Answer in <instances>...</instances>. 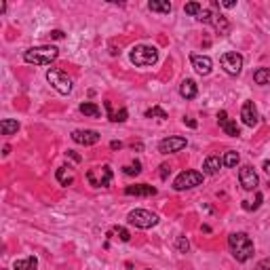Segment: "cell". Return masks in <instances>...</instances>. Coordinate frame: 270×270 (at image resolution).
I'll list each match as a JSON object with an SVG mask.
<instances>
[{
  "mask_svg": "<svg viewBox=\"0 0 270 270\" xmlns=\"http://www.w3.org/2000/svg\"><path fill=\"white\" fill-rule=\"evenodd\" d=\"M228 247H230V253L236 262H247L253 258V241L249 239L247 232H232L228 236Z\"/></svg>",
  "mask_w": 270,
  "mask_h": 270,
  "instance_id": "6da1fadb",
  "label": "cell"
},
{
  "mask_svg": "<svg viewBox=\"0 0 270 270\" xmlns=\"http://www.w3.org/2000/svg\"><path fill=\"white\" fill-rule=\"evenodd\" d=\"M224 167H228V169H234L236 165H239V161H241V156H239V152H234V150H228V152L224 154Z\"/></svg>",
  "mask_w": 270,
  "mask_h": 270,
  "instance_id": "484cf974",
  "label": "cell"
},
{
  "mask_svg": "<svg viewBox=\"0 0 270 270\" xmlns=\"http://www.w3.org/2000/svg\"><path fill=\"white\" fill-rule=\"evenodd\" d=\"M188 146V139L186 137H178V135H169L165 137L161 144H158V152L161 154H173V152H180Z\"/></svg>",
  "mask_w": 270,
  "mask_h": 270,
  "instance_id": "9c48e42d",
  "label": "cell"
},
{
  "mask_svg": "<svg viewBox=\"0 0 270 270\" xmlns=\"http://www.w3.org/2000/svg\"><path fill=\"white\" fill-rule=\"evenodd\" d=\"M87 181L93 188H106L112 181V167L110 165H101V167H93L87 171Z\"/></svg>",
  "mask_w": 270,
  "mask_h": 270,
  "instance_id": "8992f818",
  "label": "cell"
},
{
  "mask_svg": "<svg viewBox=\"0 0 270 270\" xmlns=\"http://www.w3.org/2000/svg\"><path fill=\"white\" fill-rule=\"evenodd\" d=\"M2 154H4V156H9V154H11V146H4V150H2Z\"/></svg>",
  "mask_w": 270,
  "mask_h": 270,
  "instance_id": "b9f144b4",
  "label": "cell"
},
{
  "mask_svg": "<svg viewBox=\"0 0 270 270\" xmlns=\"http://www.w3.org/2000/svg\"><path fill=\"white\" fill-rule=\"evenodd\" d=\"M184 125H188V127H192V129H196V121H192V118H188V116H184Z\"/></svg>",
  "mask_w": 270,
  "mask_h": 270,
  "instance_id": "f35d334b",
  "label": "cell"
},
{
  "mask_svg": "<svg viewBox=\"0 0 270 270\" xmlns=\"http://www.w3.org/2000/svg\"><path fill=\"white\" fill-rule=\"evenodd\" d=\"M68 169H70V167H59L57 173H55V176H57V181H59L61 186H70L74 181V176Z\"/></svg>",
  "mask_w": 270,
  "mask_h": 270,
  "instance_id": "603a6c76",
  "label": "cell"
},
{
  "mask_svg": "<svg viewBox=\"0 0 270 270\" xmlns=\"http://www.w3.org/2000/svg\"><path fill=\"white\" fill-rule=\"evenodd\" d=\"M196 93H198V87H196V83L192 81V78L181 81V85H180V95H181V97H184V99H194Z\"/></svg>",
  "mask_w": 270,
  "mask_h": 270,
  "instance_id": "e0dca14e",
  "label": "cell"
},
{
  "mask_svg": "<svg viewBox=\"0 0 270 270\" xmlns=\"http://www.w3.org/2000/svg\"><path fill=\"white\" fill-rule=\"evenodd\" d=\"M203 184V173L198 171H192V169H186L181 171L180 176L176 178V181H173V188L178 190V192H181V190H190V188H196Z\"/></svg>",
  "mask_w": 270,
  "mask_h": 270,
  "instance_id": "52a82bcc",
  "label": "cell"
},
{
  "mask_svg": "<svg viewBox=\"0 0 270 270\" xmlns=\"http://www.w3.org/2000/svg\"><path fill=\"white\" fill-rule=\"evenodd\" d=\"M13 268L15 270H36L38 268V260L34 256H28V258H23V260H15Z\"/></svg>",
  "mask_w": 270,
  "mask_h": 270,
  "instance_id": "d6986e66",
  "label": "cell"
},
{
  "mask_svg": "<svg viewBox=\"0 0 270 270\" xmlns=\"http://www.w3.org/2000/svg\"><path fill=\"white\" fill-rule=\"evenodd\" d=\"M190 61H192V68L196 70L201 76H207L211 74V70H213V61L211 57H207V55H190Z\"/></svg>",
  "mask_w": 270,
  "mask_h": 270,
  "instance_id": "4fadbf2b",
  "label": "cell"
},
{
  "mask_svg": "<svg viewBox=\"0 0 270 270\" xmlns=\"http://www.w3.org/2000/svg\"><path fill=\"white\" fill-rule=\"evenodd\" d=\"M110 148H112V150H121V148H123V141H112V144H110Z\"/></svg>",
  "mask_w": 270,
  "mask_h": 270,
  "instance_id": "ab89813d",
  "label": "cell"
},
{
  "mask_svg": "<svg viewBox=\"0 0 270 270\" xmlns=\"http://www.w3.org/2000/svg\"><path fill=\"white\" fill-rule=\"evenodd\" d=\"M129 59L133 66H137V68L154 66L158 61V49L156 46H150V45H135L129 53Z\"/></svg>",
  "mask_w": 270,
  "mask_h": 270,
  "instance_id": "3957f363",
  "label": "cell"
},
{
  "mask_svg": "<svg viewBox=\"0 0 270 270\" xmlns=\"http://www.w3.org/2000/svg\"><path fill=\"white\" fill-rule=\"evenodd\" d=\"M176 247H178V251H180V253H188V249H190V243H188L186 236H178Z\"/></svg>",
  "mask_w": 270,
  "mask_h": 270,
  "instance_id": "d6a6232c",
  "label": "cell"
},
{
  "mask_svg": "<svg viewBox=\"0 0 270 270\" xmlns=\"http://www.w3.org/2000/svg\"><path fill=\"white\" fill-rule=\"evenodd\" d=\"M148 9L152 13H171V2H163V0H150Z\"/></svg>",
  "mask_w": 270,
  "mask_h": 270,
  "instance_id": "cb8c5ba5",
  "label": "cell"
},
{
  "mask_svg": "<svg viewBox=\"0 0 270 270\" xmlns=\"http://www.w3.org/2000/svg\"><path fill=\"white\" fill-rule=\"evenodd\" d=\"M256 270H270V258H266V260H262L260 264L256 266Z\"/></svg>",
  "mask_w": 270,
  "mask_h": 270,
  "instance_id": "e575fe53",
  "label": "cell"
},
{
  "mask_svg": "<svg viewBox=\"0 0 270 270\" xmlns=\"http://www.w3.org/2000/svg\"><path fill=\"white\" fill-rule=\"evenodd\" d=\"M72 139L76 141V144H81V146H95L101 139V135L95 129H76L72 133Z\"/></svg>",
  "mask_w": 270,
  "mask_h": 270,
  "instance_id": "8fae6325",
  "label": "cell"
},
{
  "mask_svg": "<svg viewBox=\"0 0 270 270\" xmlns=\"http://www.w3.org/2000/svg\"><path fill=\"white\" fill-rule=\"evenodd\" d=\"M220 6H224V9H232V6H236L234 0H224V2H220Z\"/></svg>",
  "mask_w": 270,
  "mask_h": 270,
  "instance_id": "74e56055",
  "label": "cell"
},
{
  "mask_svg": "<svg viewBox=\"0 0 270 270\" xmlns=\"http://www.w3.org/2000/svg\"><path fill=\"white\" fill-rule=\"evenodd\" d=\"M262 167H264V171L270 176V161H264V165H262Z\"/></svg>",
  "mask_w": 270,
  "mask_h": 270,
  "instance_id": "60d3db41",
  "label": "cell"
},
{
  "mask_svg": "<svg viewBox=\"0 0 270 270\" xmlns=\"http://www.w3.org/2000/svg\"><path fill=\"white\" fill-rule=\"evenodd\" d=\"M127 222L135 228H141V230H148V228H154L158 224V216L148 209H133L129 216H127Z\"/></svg>",
  "mask_w": 270,
  "mask_h": 270,
  "instance_id": "5b68a950",
  "label": "cell"
},
{
  "mask_svg": "<svg viewBox=\"0 0 270 270\" xmlns=\"http://www.w3.org/2000/svg\"><path fill=\"white\" fill-rule=\"evenodd\" d=\"M106 112H108V118H110V121H112V123H125L127 121V110L123 108V110H118V112H114V110H112V104H110V101H106Z\"/></svg>",
  "mask_w": 270,
  "mask_h": 270,
  "instance_id": "ffe728a7",
  "label": "cell"
},
{
  "mask_svg": "<svg viewBox=\"0 0 270 270\" xmlns=\"http://www.w3.org/2000/svg\"><path fill=\"white\" fill-rule=\"evenodd\" d=\"M78 110H81L85 116H91V118H99V114H101L99 106L91 104V101H85V104H81V108H78Z\"/></svg>",
  "mask_w": 270,
  "mask_h": 270,
  "instance_id": "d4e9b609",
  "label": "cell"
},
{
  "mask_svg": "<svg viewBox=\"0 0 270 270\" xmlns=\"http://www.w3.org/2000/svg\"><path fill=\"white\" fill-rule=\"evenodd\" d=\"M49 36L53 38V41H61V38H63V32H61V30H53Z\"/></svg>",
  "mask_w": 270,
  "mask_h": 270,
  "instance_id": "d590c367",
  "label": "cell"
},
{
  "mask_svg": "<svg viewBox=\"0 0 270 270\" xmlns=\"http://www.w3.org/2000/svg\"><path fill=\"white\" fill-rule=\"evenodd\" d=\"M262 201H264V196H262V192H258V194H256V203L251 205L249 201H245V203H243V209H247V211H253V209H258L260 205H262Z\"/></svg>",
  "mask_w": 270,
  "mask_h": 270,
  "instance_id": "1f68e13d",
  "label": "cell"
},
{
  "mask_svg": "<svg viewBox=\"0 0 270 270\" xmlns=\"http://www.w3.org/2000/svg\"><path fill=\"white\" fill-rule=\"evenodd\" d=\"M123 173H125V176H139V173H141V163L139 161H131L129 165L123 167Z\"/></svg>",
  "mask_w": 270,
  "mask_h": 270,
  "instance_id": "4316f807",
  "label": "cell"
},
{
  "mask_svg": "<svg viewBox=\"0 0 270 270\" xmlns=\"http://www.w3.org/2000/svg\"><path fill=\"white\" fill-rule=\"evenodd\" d=\"M46 81H49V85H51L59 95H70V93H72V78H70V76L63 72V70H59V68L46 70Z\"/></svg>",
  "mask_w": 270,
  "mask_h": 270,
  "instance_id": "277c9868",
  "label": "cell"
},
{
  "mask_svg": "<svg viewBox=\"0 0 270 270\" xmlns=\"http://www.w3.org/2000/svg\"><path fill=\"white\" fill-rule=\"evenodd\" d=\"M184 11H186L188 15H194V17H198V13L203 11V4H198V2H188V4L184 6Z\"/></svg>",
  "mask_w": 270,
  "mask_h": 270,
  "instance_id": "f546056e",
  "label": "cell"
},
{
  "mask_svg": "<svg viewBox=\"0 0 270 270\" xmlns=\"http://www.w3.org/2000/svg\"><path fill=\"white\" fill-rule=\"evenodd\" d=\"M125 194L127 196H154L156 194V188L154 186H148V184H135V186H127L125 188Z\"/></svg>",
  "mask_w": 270,
  "mask_h": 270,
  "instance_id": "9a60e30c",
  "label": "cell"
},
{
  "mask_svg": "<svg viewBox=\"0 0 270 270\" xmlns=\"http://www.w3.org/2000/svg\"><path fill=\"white\" fill-rule=\"evenodd\" d=\"M253 81H256V85H262V87L270 85V68H258L253 72Z\"/></svg>",
  "mask_w": 270,
  "mask_h": 270,
  "instance_id": "7402d4cb",
  "label": "cell"
},
{
  "mask_svg": "<svg viewBox=\"0 0 270 270\" xmlns=\"http://www.w3.org/2000/svg\"><path fill=\"white\" fill-rule=\"evenodd\" d=\"M19 131V123L13 121V118H4L2 123H0V133L2 135H13Z\"/></svg>",
  "mask_w": 270,
  "mask_h": 270,
  "instance_id": "44dd1931",
  "label": "cell"
},
{
  "mask_svg": "<svg viewBox=\"0 0 270 270\" xmlns=\"http://www.w3.org/2000/svg\"><path fill=\"white\" fill-rule=\"evenodd\" d=\"M239 181H241V186L245 190H256L258 184H260V178H258V173H256V169H253L251 165H245V167H241V171H239Z\"/></svg>",
  "mask_w": 270,
  "mask_h": 270,
  "instance_id": "30bf717a",
  "label": "cell"
},
{
  "mask_svg": "<svg viewBox=\"0 0 270 270\" xmlns=\"http://www.w3.org/2000/svg\"><path fill=\"white\" fill-rule=\"evenodd\" d=\"M213 15H216V13H213L211 9H203L201 13H198V21H201V23H211L213 21Z\"/></svg>",
  "mask_w": 270,
  "mask_h": 270,
  "instance_id": "4dcf8cb0",
  "label": "cell"
},
{
  "mask_svg": "<svg viewBox=\"0 0 270 270\" xmlns=\"http://www.w3.org/2000/svg\"><path fill=\"white\" fill-rule=\"evenodd\" d=\"M222 167H224V161L220 156H207L203 163V173L205 176H216V173H220Z\"/></svg>",
  "mask_w": 270,
  "mask_h": 270,
  "instance_id": "2e32d148",
  "label": "cell"
},
{
  "mask_svg": "<svg viewBox=\"0 0 270 270\" xmlns=\"http://www.w3.org/2000/svg\"><path fill=\"white\" fill-rule=\"evenodd\" d=\"M220 63H222V68H224V72L228 76H239L241 70H243V55L236 53V51L224 53L220 57Z\"/></svg>",
  "mask_w": 270,
  "mask_h": 270,
  "instance_id": "ba28073f",
  "label": "cell"
},
{
  "mask_svg": "<svg viewBox=\"0 0 270 270\" xmlns=\"http://www.w3.org/2000/svg\"><path fill=\"white\" fill-rule=\"evenodd\" d=\"M146 118H161V121H165V118H169V116H167V112L161 106H152L150 110H146Z\"/></svg>",
  "mask_w": 270,
  "mask_h": 270,
  "instance_id": "83f0119b",
  "label": "cell"
},
{
  "mask_svg": "<svg viewBox=\"0 0 270 270\" xmlns=\"http://www.w3.org/2000/svg\"><path fill=\"white\" fill-rule=\"evenodd\" d=\"M211 26L216 28L218 32H220V36H226L228 32H230V21L224 17L222 13H216L213 15V21H211Z\"/></svg>",
  "mask_w": 270,
  "mask_h": 270,
  "instance_id": "ac0fdd59",
  "label": "cell"
},
{
  "mask_svg": "<svg viewBox=\"0 0 270 270\" xmlns=\"http://www.w3.org/2000/svg\"><path fill=\"white\" fill-rule=\"evenodd\" d=\"M66 156H70V158H72V161H74V163H81V161H83V158H81V156H78V154L74 152V150H68V152H66Z\"/></svg>",
  "mask_w": 270,
  "mask_h": 270,
  "instance_id": "8d00e7d4",
  "label": "cell"
},
{
  "mask_svg": "<svg viewBox=\"0 0 270 270\" xmlns=\"http://www.w3.org/2000/svg\"><path fill=\"white\" fill-rule=\"evenodd\" d=\"M218 123L222 127V131H224L226 135H230V137H239V135H241V129L236 127L234 121H230V118H228L226 110H222V112L218 114Z\"/></svg>",
  "mask_w": 270,
  "mask_h": 270,
  "instance_id": "5bb4252c",
  "label": "cell"
},
{
  "mask_svg": "<svg viewBox=\"0 0 270 270\" xmlns=\"http://www.w3.org/2000/svg\"><path fill=\"white\" fill-rule=\"evenodd\" d=\"M169 173H171V167L169 165H161V180H167V178H169Z\"/></svg>",
  "mask_w": 270,
  "mask_h": 270,
  "instance_id": "836d02e7",
  "label": "cell"
},
{
  "mask_svg": "<svg viewBox=\"0 0 270 270\" xmlns=\"http://www.w3.org/2000/svg\"><path fill=\"white\" fill-rule=\"evenodd\" d=\"M112 232L118 236V239H121L123 243H129L131 241V234H129V230H127V228H123V226H114V230H112Z\"/></svg>",
  "mask_w": 270,
  "mask_h": 270,
  "instance_id": "f1b7e54d",
  "label": "cell"
},
{
  "mask_svg": "<svg viewBox=\"0 0 270 270\" xmlns=\"http://www.w3.org/2000/svg\"><path fill=\"white\" fill-rule=\"evenodd\" d=\"M59 49L57 46H51V45H45V46H32L23 53V61L32 63V66H51V63L57 59Z\"/></svg>",
  "mask_w": 270,
  "mask_h": 270,
  "instance_id": "7a4b0ae2",
  "label": "cell"
},
{
  "mask_svg": "<svg viewBox=\"0 0 270 270\" xmlns=\"http://www.w3.org/2000/svg\"><path fill=\"white\" fill-rule=\"evenodd\" d=\"M241 118H243V123L247 125V127H256V125L260 123L258 108H256V104H253L251 99H247V101L243 104V108H241Z\"/></svg>",
  "mask_w": 270,
  "mask_h": 270,
  "instance_id": "7c38bea8",
  "label": "cell"
}]
</instances>
